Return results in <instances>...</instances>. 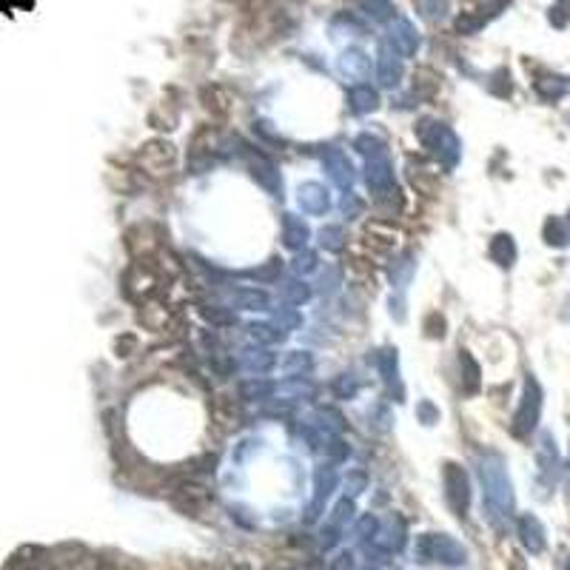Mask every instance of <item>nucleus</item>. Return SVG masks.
<instances>
[{
	"label": "nucleus",
	"mask_w": 570,
	"mask_h": 570,
	"mask_svg": "<svg viewBox=\"0 0 570 570\" xmlns=\"http://www.w3.org/2000/svg\"><path fill=\"white\" fill-rule=\"evenodd\" d=\"M140 166H142V171H149L154 177L169 174L171 166H174V146L171 142H163V140H154V142H149V146H142Z\"/></svg>",
	"instance_id": "obj_6"
},
{
	"label": "nucleus",
	"mask_w": 570,
	"mask_h": 570,
	"mask_svg": "<svg viewBox=\"0 0 570 570\" xmlns=\"http://www.w3.org/2000/svg\"><path fill=\"white\" fill-rule=\"evenodd\" d=\"M445 496H448V505L456 516H465L468 514V502H471V485H468V476L459 465L448 462L445 465Z\"/></svg>",
	"instance_id": "obj_5"
},
{
	"label": "nucleus",
	"mask_w": 570,
	"mask_h": 570,
	"mask_svg": "<svg viewBox=\"0 0 570 570\" xmlns=\"http://www.w3.org/2000/svg\"><path fill=\"white\" fill-rule=\"evenodd\" d=\"M459 365H465V391H468V394L479 391V365H476V360H473L468 351H462Z\"/></svg>",
	"instance_id": "obj_31"
},
{
	"label": "nucleus",
	"mask_w": 570,
	"mask_h": 570,
	"mask_svg": "<svg viewBox=\"0 0 570 570\" xmlns=\"http://www.w3.org/2000/svg\"><path fill=\"white\" fill-rule=\"evenodd\" d=\"M308 237H311V231H308L305 220L297 217V214H285V217H282V243H285V248L303 251L305 243H308Z\"/></svg>",
	"instance_id": "obj_9"
},
{
	"label": "nucleus",
	"mask_w": 570,
	"mask_h": 570,
	"mask_svg": "<svg viewBox=\"0 0 570 570\" xmlns=\"http://www.w3.org/2000/svg\"><path fill=\"white\" fill-rule=\"evenodd\" d=\"M339 71L345 78L363 80V78H368V71H371V57L365 51H360V49H351V51H345L339 57Z\"/></svg>",
	"instance_id": "obj_13"
},
{
	"label": "nucleus",
	"mask_w": 570,
	"mask_h": 570,
	"mask_svg": "<svg viewBox=\"0 0 570 570\" xmlns=\"http://www.w3.org/2000/svg\"><path fill=\"white\" fill-rule=\"evenodd\" d=\"M274 391H277V385L262 380V377H251V380L240 382V396L243 399H268Z\"/></svg>",
	"instance_id": "obj_22"
},
{
	"label": "nucleus",
	"mask_w": 570,
	"mask_h": 570,
	"mask_svg": "<svg viewBox=\"0 0 570 570\" xmlns=\"http://www.w3.org/2000/svg\"><path fill=\"white\" fill-rule=\"evenodd\" d=\"M519 536H522V545H525L530 553H539V550L545 547V530H542L539 519L530 516V514H525V516L519 519Z\"/></svg>",
	"instance_id": "obj_19"
},
{
	"label": "nucleus",
	"mask_w": 570,
	"mask_h": 570,
	"mask_svg": "<svg viewBox=\"0 0 570 570\" xmlns=\"http://www.w3.org/2000/svg\"><path fill=\"white\" fill-rule=\"evenodd\" d=\"M342 208H345V214H348V217H360V211H363V200H356L353 194H345V200H342Z\"/></svg>",
	"instance_id": "obj_46"
},
{
	"label": "nucleus",
	"mask_w": 570,
	"mask_h": 570,
	"mask_svg": "<svg viewBox=\"0 0 570 570\" xmlns=\"http://www.w3.org/2000/svg\"><path fill=\"white\" fill-rule=\"evenodd\" d=\"M567 570H570V564H567Z\"/></svg>",
	"instance_id": "obj_50"
},
{
	"label": "nucleus",
	"mask_w": 570,
	"mask_h": 570,
	"mask_svg": "<svg viewBox=\"0 0 570 570\" xmlns=\"http://www.w3.org/2000/svg\"><path fill=\"white\" fill-rule=\"evenodd\" d=\"M365 487H368V476H365V471H348V476H345V490H348L351 496L363 493Z\"/></svg>",
	"instance_id": "obj_39"
},
{
	"label": "nucleus",
	"mask_w": 570,
	"mask_h": 570,
	"mask_svg": "<svg viewBox=\"0 0 570 570\" xmlns=\"http://www.w3.org/2000/svg\"><path fill=\"white\" fill-rule=\"evenodd\" d=\"M282 297L289 300L291 305H303V303L311 297V289H308L305 282H300V279H291V282L282 285Z\"/></svg>",
	"instance_id": "obj_30"
},
{
	"label": "nucleus",
	"mask_w": 570,
	"mask_h": 570,
	"mask_svg": "<svg viewBox=\"0 0 570 570\" xmlns=\"http://www.w3.org/2000/svg\"><path fill=\"white\" fill-rule=\"evenodd\" d=\"M274 322L279 325V331H294V328H300L303 317L297 314V308H277L274 311Z\"/></svg>",
	"instance_id": "obj_35"
},
{
	"label": "nucleus",
	"mask_w": 570,
	"mask_h": 570,
	"mask_svg": "<svg viewBox=\"0 0 570 570\" xmlns=\"http://www.w3.org/2000/svg\"><path fill=\"white\" fill-rule=\"evenodd\" d=\"M425 334H428V336H442V334H445V320H442L439 314H428V320H425Z\"/></svg>",
	"instance_id": "obj_43"
},
{
	"label": "nucleus",
	"mask_w": 570,
	"mask_h": 570,
	"mask_svg": "<svg viewBox=\"0 0 570 570\" xmlns=\"http://www.w3.org/2000/svg\"><path fill=\"white\" fill-rule=\"evenodd\" d=\"M399 78H402V63H399V57H394L391 51H380V57H377V80H380L385 89H391V86L399 83Z\"/></svg>",
	"instance_id": "obj_18"
},
{
	"label": "nucleus",
	"mask_w": 570,
	"mask_h": 570,
	"mask_svg": "<svg viewBox=\"0 0 570 570\" xmlns=\"http://www.w3.org/2000/svg\"><path fill=\"white\" fill-rule=\"evenodd\" d=\"M171 502H174V508L186 511V514H200V508L208 502V493H202V487H197V485H183L171 496Z\"/></svg>",
	"instance_id": "obj_17"
},
{
	"label": "nucleus",
	"mask_w": 570,
	"mask_h": 570,
	"mask_svg": "<svg viewBox=\"0 0 570 570\" xmlns=\"http://www.w3.org/2000/svg\"><path fill=\"white\" fill-rule=\"evenodd\" d=\"M229 303L237 305V308H248V311H262L268 308V297L257 289H248V285H240V289H234L229 294Z\"/></svg>",
	"instance_id": "obj_20"
},
{
	"label": "nucleus",
	"mask_w": 570,
	"mask_h": 570,
	"mask_svg": "<svg viewBox=\"0 0 570 570\" xmlns=\"http://www.w3.org/2000/svg\"><path fill=\"white\" fill-rule=\"evenodd\" d=\"M539 411H542V391L536 385L533 377H528L525 382V394H522V402H519V411L514 416V434L516 437H528L536 422H539Z\"/></svg>",
	"instance_id": "obj_4"
},
{
	"label": "nucleus",
	"mask_w": 570,
	"mask_h": 570,
	"mask_svg": "<svg viewBox=\"0 0 570 570\" xmlns=\"http://www.w3.org/2000/svg\"><path fill=\"white\" fill-rule=\"evenodd\" d=\"M322 547H334L336 542H339V525H334V522H328V528H322Z\"/></svg>",
	"instance_id": "obj_45"
},
{
	"label": "nucleus",
	"mask_w": 570,
	"mask_h": 570,
	"mask_svg": "<svg viewBox=\"0 0 570 570\" xmlns=\"http://www.w3.org/2000/svg\"><path fill=\"white\" fill-rule=\"evenodd\" d=\"M311 365H314V360H311V353H305V351H294V353H289L282 360L285 371H289V374H300V377H303V371H311Z\"/></svg>",
	"instance_id": "obj_26"
},
{
	"label": "nucleus",
	"mask_w": 570,
	"mask_h": 570,
	"mask_svg": "<svg viewBox=\"0 0 570 570\" xmlns=\"http://www.w3.org/2000/svg\"><path fill=\"white\" fill-rule=\"evenodd\" d=\"M336 487V473L334 468H320L317 471V493H314V502H311V511H308V522H314L322 511V502L331 496V490Z\"/></svg>",
	"instance_id": "obj_15"
},
{
	"label": "nucleus",
	"mask_w": 570,
	"mask_h": 570,
	"mask_svg": "<svg viewBox=\"0 0 570 570\" xmlns=\"http://www.w3.org/2000/svg\"><path fill=\"white\" fill-rule=\"evenodd\" d=\"M279 271H282V262H279V260H268L265 265L251 268L248 277L257 279V282H274V279H279Z\"/></svg>",
	"instance_id": "obj_34"
},
{
	"label": "nucleus",
	"mask_w": 570,
	"mask_h": 570,
	"mask_svg": "<svg viewBox=\"0 0 570 570\" xmlns=\"http://www.w3.org/2000/svg\"><path fill=\"white\" fill-rule=\"evenodd\" d=\"M325 169H328L331 180H334L339 188H348V186H351V180H353V166H351V160H348L345 152L331 149V152L325 154Z\"/></svg>",
	"instance_id": "obj_10"
},
{
	"label": "nucleus",
	"mask_w": 570,
	"mask_h": 570,
	"mask_svg": "<svg viewBox=\"0 0 570 570\" xmlns=\"http://www.w3.org/2000/svg\"><path fill=\"white\" fill-rule=\"evenodd\" d=\"M325 454L334 459V462H342L345 456H348V445L342 442V439H336V437H331L328 439V445H325Z\"/></svg>",
	"instance_id": "obj_42"
},
{
	"label": "nucleus",
	"mask_w": 570,
	"mask_h": 570,
	"mask_svg": "<svg viewBox=\"0 0 570 570\" xmlns=\"http://www.w3.org/2000/svg\"><path fill=\"white\" fill-rule=\"evenodd\" d=\"M482 485H485V502L496 514H508L514 508L511 479L505 473V465L499 456H487L482 462Z\"/></svg>",
	"instance_id": "obj_1"
},
{
	"label": "nucleus",
	"mask_w": 570,
	"mask_h": 570,
	"mask_svg": "<svg viewBox=\"0 0 570 570\" xmlns=\"http://www.w3.org/2000/svg\"><path fill=\"white\" fill-rule=\"evenodd\" d=\"M416 556H419V562L462 564L468 553H465V547H462L456 539H451V536H445V533H439V536L428 533V536H419V542H416Z\"/></svg>",
	"instance_id": "obj_3"
},
{
	"label": "nucleus",
	"mask_w": 570,
	"mask_h": 570,
	"mask_svg": "<svg viewBox=\"0 0 570 570\" xmlns=\"http://www.w3.org/2000/svg\"><path fill=\"white\" fill-rule=\"evenodd\" d=\"M445 6H448V0H416L419 15L428 18V20L442 18V15H445Z\"/></svg>",
	"instance_id": "obj_36"
},
{
	"label": "nucleus",
	"mask_w": 570,
	"mask_h": 570,
	"mask_svg": "<svg viewBox=\"0 0 570 570\" xmlns=\"http://www.w3.org/2000/svg\"><path fill=\"white\" fill-rule=\"evenodd\" d=\"M351 564H353V556H351V553H339V556L331 562V570H351Z\"/></svg>",
	"instance_id": "obj_48"
},
{
	"label": "nucleus",
	"mask_w": 570,
	"mask_h": 570,
	"mask_svg": "<svg viewBox=\"0 0 570 570\" xmlns=\"http://www.w3.org/2000/svg\"><path fill=\"white\" fill-rule=\"evenodd\" d=\"M320 243H322V248H328V251H339V248L345 245V231H342V226H325V229L320 231Z\"/></svg>",
	"instance_id": "obj_32"
},
{
	"label": "nucleus",
	"mask_w": 570,
	"mask_h": 570,
	"mask_svg": "<svg viewBox=\"0 0 570 570\" xmlns=\"http://www.w3.org/2000/svg\"><path fill=\"white\" fill-rule=\"evenodd\" d=\"M490 260H493L496 265H502V268L514 265V260H516V245H514V237H511V234H496V237L490 240Z\"/></svg>",
	"instance_id": "obj_21"
},
{
	"label": "nucleus",
	"mask_w": 570,
	"mask_h": 570,
	"mask_svg": "<svg viewBox=\"0 0 570 570\" xmlns=\"http://www.w3.org/2000/svg\"><path fill=\"white\" fill-rule=\"evenodd\" d=\"M388 40H391V46H394V51H396L399 57H413L416 49H419V35H416V29H413L408 20H396V23L391 26Z\"/></svg>",
	"instance_id": "obj_7"
},
{
	"label": "nucleus",
	"mask_w": 570,
	"mask_h": 570,
	"mask_svg": "<svg viewBox=\"0 0 570 570\" xmlns=\"http://www.w3.org/2000/svg\"><path fill=\"white\" fill-rule=\"evenodd\" d=\"M419 140L425 149H431L442 163L445 169H454L456 160H459V140L454 137V131L442 123H434V120H422L419 123Z\"/></svg>",
	"instance_id": "obj_2"
},
{
	"label": "nucleus",
	"mask_w": 570,
	"mask_h": 570,
	"mask_svg": "<svg viewBox=\"0 0 570 570\" xmlns=\"http://www.w3.org/2000/svg\"><path fill=\"white\" fill-rule=\"evenodd\" d=\"M348 106L353 114H368L380 106V95H377V89H371V83H356L348 92Z\"/></svg>",
	"instance_id": "obj_12"
},
{
	"label": "nucleus",
	"mask_w": 570,
	"mask_h": 570,
	"mask_svg": "<svg viewBox=\"0 0 570 570\" xmlns=\"http://www.w3.org/2000/svg\"><path fill=\"white\" fill-rule=\"evenodd\" d=\"M248 334H251L254 342H262V345H274V342L282 339V331H277V328L268 325V322H254V325H248Z\"/></svg>",
	"instance_id": "obj_29"
},
{
	"label": "nucleus",
	"mask_w": 570,
	"mask_h": 570,
	"mask_svg": "<svg viewBox=\"0 0 570 570\" xmlns=\"http://www.w3.org/2000/svg\"><path fill=\"white\" fill-rule=\"evenodd\" d=\"M377 525H380V522H377L374 516H363L360 525H356V533H360V536H374V533H377Z\"/></svg>",
	"instance_id": "obj_47"
},
{
	"label": "nucleus",
	"mask_w": 570,
	"mask_h": 570,
	"mask_svg": "<svg viewBox=\"0 0 570 570\" xmlns=\"http://www.w3.org/2000/svg\"><path fill=\"white\" fill-rule=\"evenodd\" d=\"M300 205H303V211H308V214H325L328 211V194H325V188L320 186V183H305V186H300Z\"/></svg>",
	"instance_id": "obj_16"
},
{
	"label": "nucleus",
	"mask_w": 570,
	"mask_h": 570,
	"mask_svg": "<svg viewBox=\"0 0 570 570\" xmlns=\"http://www.w3.org/2000/svg\"><path fill=\"white\" fill-rule=\"evenodd\" d=\"M353 149L360 152V154H365L368 160L385 157V140H380L374 134H360V137H356V142H353Z\"/></svg>",
	"instance_id": "obj_25"
},
{
	"label": "nucleus",
	"mask_w": 570,
	"mask_h": 570,
	"mask_svg": "<svg viewBox=\"0 0 570 570\" xmlns=\"http://www.w3.org/2000/svg\"><path fill=\"white\" fill-rule=\"evenodd\" d=\"M416 416H419V422H425V425H434V422H439V408H434V402H419L416 405Z\"/></svg>",
	"instance_id": "obj_40"
},
{
	"label": "nucleus",
	"mask_w": 570,
	"mask_h": 570,
	"mask_svg": "<svg viewBox=\"0 0 570 570\" xmlns=\"http://www.w3.org/2000/svg\"><path fill=\"white\" fill-rule=\"evenodd\" d=\"M539 465L545 473H550L556 468V448L550 445V437H542V445H539Z\"/></svg>",
	"instance_id": "obj_38"
},
{
	"label": "nucleus",
	"mask_w": 570,
	"mask_h": 570,
	"mask_svg": "<svg viewBox=\"0 0 570 570\" xmlns=\"http://www.w3.org/2000/svg\"><path fill=\"white\" fill-rule=\"evenodd\" d=\"M317 268V254L314 251H300L297 257H294V271L297 274H308V271H314Z\"/></svg>",
	"instance_id": "obj_41"
},
{
	"label": "nucleus",
	"mask_w": 570,
	"mask_h": 570,
	"mask_svg": "<svg viewBox=\"0 0 570 570\" xmlns=\"http://www.w3.org/2000/svg\"><path fill=\"white\" fill-rule=\"evenodd\" d=\"M365 570H371V567H365Z\"/></svg>",
	"instance_id": "obj_49"
},
{
	"label": "nucleus",
	"mask_w": 570,
	"mask_h": 570,
	"mask_svg": "<svg viewBox=\"0 0 570 570\" xmlns=\"http://www.w3.org/2000/svg\"><path fill=\"white\" fill-rule=\"evenodd\" d=\"M240 363L248 368V371H257V374H265V371H271L274 368V356L268 353V351H254V348H248V351H243V356H240Z\"/></svg>",
	"instance_id": "obj_23"
},
{
	"label": "nucleus",
	"mask_w": 570,
	"mask_h": 570,
	"mask_svg": "<svg viewBox=\"0 0 570 570\" xmlns=\"http://www.w3.org/2000/svg\"><path fill=\"white\" fill-rule=\"evenodd\" d=\"M356 4H360V12H365L374 20H388L394 15L388 0H356Z\"/></svg>",
	"instance_id": "obj_27"
},
{
	"label": "nucleus",
	"mask_w": 570,
	"mask_h": 570,
	"mask_svg": "<svg viewBox=\"0 0 570 570\" xmlns=\"http://www.w3.org/2000/svg\"><path fill=\"white\" fill-rule=\"evenodd\" d=\"M200 314H202L211 325H234V322H237V317H234L229 308H220V305H205V308H200Z\"/></svg>",
	"instance_id": "obj_33"
},
{
	"label": "nucleus",
	"mask_w": 570,
	"mask_h": 570,
	"mask_svg": "<svg viewBox=\"0 0 570 570\" xmlns=\"http://www.w3.org/2000/svg\"><path fill=\"white\" fill-rule=\"evenodd\" d=\"M365 180H368L371 191H377V194L394 188V171H391V163H388L385 157H374V160H368Z\"/></svg>",
	"instance_id": "obj_14"
},
{
	"label": "nucleus",
	"mask_w": 570,
	"mask_h": 570,
	"mask_svg": "<svg viewBox=\"0 0 570 570\" xmlns=\"http://www.w3.org/2000/svg\"><path fill=\"white\" fill-rule=\"evenodd\" d=\"M351 514H353V502H351V499L345 496V499H342V502H339V505L334 508V519H331V522L342 528V522H345V519H351Z\"/></svg>",
	"instance_id": "obj_44"
},
{
	"label": "nucleus",
	"mask_w": 570,
	"mask_h": 570,
	"mask_svg": "<svg viewBox=\"0 0 570 570\" xmlns=\"http://www.w3.org/2000/svg\"><path fill=\"white\" fill-rule=\"evenodd\" d=\"M371 545L382 553H396L405 545V522L402 519H391L382 525V530H377L371 536Z\"/></svg>",
	"instance_id": "obj_8"
},
{
	"label": "nucleus",
	"mask_w": 570,
	"mask_h": 570,
	"mask_svg": "<svg viewBox=\"0 0 570 570\" xmlns=\"http://www.w3.org/2000/svg\"><path fill=\"white\" fill-rule=\"evenodd\" d=\"M536 92L545 97V100H556L567 92V83L562 78H539L536 80Z\"/></svg>",
	"instance_id": "obj_28"
},
{
	"label": "nucleus",
	"mask_w": 570,
	"mask_h": 570,
	"mask_svg": "<svg viewBox=\"0 0 570 570\" xmlns=\"http://www.w3.org/2000/svg\"><path fill=\"white\" fill-rule=\"evenodd\" d=\"M251 174H254V180L265 188V191H271L274 197H279V191H282V183H279V171H277V166L271 163V160H265V157H254L251 160Z\"/></svg>",
	"instance_id": "obj_11"
},
{
	"label": "nucleus",
	"mask_w": 570,
	"mask_h": 570,
	"mask_svg": "<svg viewBox=\"0 0 570 570\" xmlns=\"http://www.w3.org/2000/svg\"><path fill=\"white\" fill-rule=\"evenodd\" d=\"M356 391H360V385H356V380L351 374H342L334 380V396L336 399H351Z\"/></svg>",
	"instance_id": "obj_37"
},
{
	"label": "nucleus",
	"mask_w": 570,
	"mask_h": 570,
	"mask_svg": "<svg viewBox=\"0 0 570 570\" xmlns=\"http://www.w3.org/2000/svg\"><path fill=\"white\" fill-rule=\"evenodd\" d=\"M545 240L550 245H567L570 243V220H562V217H553L545 223Z\"/></svg>",
	"instance_id": "obj_24"
}]
</instances>
